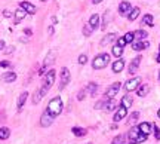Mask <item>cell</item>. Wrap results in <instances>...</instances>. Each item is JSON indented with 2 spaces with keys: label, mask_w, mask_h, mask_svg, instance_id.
<instances>
[{
  "label": "cell",
  "mask_w": 160,
  "mask_h": 144,
  "mask_svg": "<svg viewBox=\"0 0 160 144\" xmlns=\"http://www.w3.org/2000/svg\"><path fill=\"white\" fill-rule=\"evenodd\" d=\"M148 91H150L148 85H139L137 89V95L138 97H145V95L148 94Z\"/></svg>",
  "instance_id": "23"
},
{
  "label": "cell",
  "mask_w": 160,
  "mask_h": 144,
  "mask_svg": "<svg viewBox=\"0 0 160 144\" xmlns=\"http://www.w3.org/2000/svg\"><path fill=\"white\" fill-rule=\"evenodd\" d=\"M2 80H3V82H8V83H12V82L16 80V73H13V71H6V73L2 74Z\"/></svg>",
  "instance_id": "15"
},
{
  "label": "cell",
  "mask_w": 160,
  "mask_h": 144,
  "mask_svg": "<svg viewBox=\"0 0 160 144\" xmlns=\"http://www.w3.org/2000/svg\"><path fill=\"white\" fill-rule=\"evenodd\" d=\"M139 85H141V77H132L125 83V91H127V92L137 91Z\"/></svg>",
  "instance_id": "5"
},
{
  "label": "cell",
  "mask_w": 160,
  "mask_h": 144,
  "mask_svg": "<svg viewBox=\"0 0 160 144\" xmlns=\"http://www.w3.org/2000/svg\"><path fill=\"white\" fill-rule=\"evenodd\" d=\"M27 98H28V92L24 91L23 94L19 95V98H18V111L23 110V107H24V104H25V101H27Z\"/></svg>",
  "instance_id": "20"
},
{
  "label": "cell",
  "mask_w": 160,
  "mask_h": 144,
  "mask_svg": "<svg viewBox=\"0 0 160 144\" xmlns=\"http://www.w3.org/2000/svg\"><path fill=\"white\" fill-rule=\"evenodd\" d=\"M139 134H141V131H139V128H138V126H134V128H130V131L127 132V138H129V141L135 143Z\"/></svg>",
  "instance_id": "12"
},
{
  "label": "cell",
  "mask_w": 160,
  "mask_h": 144,
  "mask_svg": "<svg viewBox=\"0 0 160 144\" xmlns=\"http://www.w3.org/2000/svg\"><path fill=\"white\" fill-rule=\"evenodd\" d=\"M108 63H110V55H108V54H99V55H96L93 58L92 67H93L95 70H101L104 67H107Z\"/></svg>",
  "instance_id": "3"
},
{
  "label": "cell",
  "mask_w": 160,
  "mask_h": 144,
  "mask_svg": "<svg viewBox=\"0 0 160 144\" xmlns=\"http://www.w3.org/2000/svg\"><path fill=\"white\" fill-rule=\"evenodd\" d=\"M25 34H28V36H30V34H31V30H30V28H27V30H25Z\"/></svg>",
  "instance_id": "48"
},
{
  "label": "cell",
  "mask_w": 160,
  "mask_h": 144,
  "mask_svg": "<svg viewBox=\"0 0 160 144\" xmlns=\"http://www.w3.org/2000/svg\"><path fill=\"white\" fill-rule=\"evenodd\" d=\"M111 68H113V71H114V73H120V71L125 68V61H123L122 58H119L117 61L113 63V67H111Z\"/></svg>",
  "instance_id": "17"
},
{
  "label": "cell",
  "mask_w": 160,
  "mask_h": 144,
  "mask_svg": "<svg viewBox=\"0 0 160 144\" xmlns=\"http://www.w3.org/2000/svg\"><path fill=\"white\" fill-rule=\"evenodd\" d=\"M3 49H5V42L0 40V51H3Z\"/></svg>",
  "instance_id": "46"
},
{
  "label": "cell",
  "mask_w": 160,
  "mask_h": 144,
  "mask_svg": "<svg viewBox=\"0 0 160 144\" xmlns=\"http://www.w3.org/2000/svg\"><path fill=\"white\" fill-rule=\"evenodd\" d=\"M138 128H139V131H141L142 134H147V135H148V134L151 132V129H153V125L148 123V122H142V123L138 125Z\"/></svg>",
  "instance_id": "18"
},
{
  "label": "cell",
  "mask_w": 160,
  "mask_h": 144,
  "mask_svg": "<svg viewBox=\"0 0 160 144\" xmlns=\"http://www.w3.org/2000/svg\"><path fill=\"white\" fill-rule=\"evenodd\" d=\"M113 55L117 56V58H120V56L123 55V48L119 46V45H114V46H113Z\"/></svg>",
  "instance_id": "31"
},
{
  "label": "cell",
  "mask_w": 160,
  "mask_h": 144,
  "mask_svg": "<svg viewBox=\"0 0 160 144\" xmlns=\"http://www.w3.org/2000/svg\"><path fill=\"white\" fill-rule=\"evenodd\" d=\"M9 137H11V129L9 128H6V126L0 128V140H8Z\"/></svg>",
  "instance_id": "26"
},
{
  "label": "cell",
  "mask_w": 160,
  "mask_h": 144,
  "mask_svg": "<svg viewBox=\"0 0 160 144\" xmlns=\"http://www.w3.org/2000/svg\"><path fill=\"white\" fill-rule=\"evenodd\" d=\"M19 8L24 9L27 13H30V15H34L36 12H37L36 6L33 5V3H30V2H21V3H19Z\"/></svg>",
  "instance_id": "8"
},
{
  "label": "cell",
  "mask_w": 160,
  "mask_h": 144,
  "mask_svg": "<svg viewBox=\"0 0 160 144\" xmlns=\"http://www.w3.org/2000/svg\"><path fill=\"white\" fill-rule=\"evenodd\" d=\"M138 117H139V113L138 111H134L132 114H130V117H129V122L127 123H135L138 121Z\"/></svg>",
  "instance_id": "37"
},
{
  "label": "cell",
  "mask_w": 160,
  "mask_h": 144,
  "mask_svg": "<svg viewBox=\"0 0 160 144\" xmlns=\"http://www.w3.org/2000/svg\"><path fill=\"white\" fill-rule=\"evenodd\" d=\"M42 94H40V91H36L34 95H33V104H39L40 101H42Z\"/></svg>",
  "instance_id": "33"
},
{
  "label": "cell",
  "mask_w": 160,
  "mask_h": 144,
  "mask_svg": "<svg viewBox=\"0 0 160 144\" xmlns=\"http://www.w3.org/2000/svg\"><path fill=\"white\" fill-rule=\"evenodd\" d=\"M141 59H142V56H141V55H138L137 58H134V59H132V63H130V66H129V74H135V73H137Z\"/></svg>",
  "instance_id": "11"
},
{
  "label": "cell",
  "mask_w": 160,
  "mask_h": 144,
  "mask_svg": "<svg viewBox=\"0 0 160 144\" xmlns=\"http://www.w3.org/2000/svg\"><path fill=\"white\" fill-rule=\"evenodd\" d=\"M120 88H122V83H120V82H116V83H113L110 88L105 91V98H107V100L114 98L116 95H117V92L120 91Z\"/></svg>",
  "instance_id": "4"
},
{
  "label": "cell",
  "mask_w": 160,
  "mask_h": 144,
  "mask_svg": "<svg viewBox=\"0 0 160 144\" xmlns=\"http://www.w3.org/2000/svg\"><path fill=\"white\" fill-rule=\"evenodd\" d=\"M134 37H135V40H145L148 37V33L145 30H137V31H134Z\"/></svg>",
  "instance_id": "22"
},
{
  "label": "cell",
  "mask_w": 160,
  "mask_h": 144,
  "mask_svg": "<svg viewBox=\"0 0 160 144\" xmlns=\"http://www.w3.org/2000/svg\"><path fill=\"white\" fill-rule=\"evenodd\" d=\"M147 138H148V135H147V134H142V132H141L139 135H138V138H137V141H135V144L144 143V141H145Z\"/></svg>",
  "instance_id": "36"
},
{
  "label": "cell",
  "mask_w": 160,
  "mask_h": 144,
  "mask_svg": "<svg viewBox=\"0 0 160 144\" xmlns=\"http://www.w3.org/2000/svg\"><path fill=\"white\" fill-rule=\"evenodd\" d=\"M111 144H125V135H117V137H114Z\"/></svg>",
  "instance_id": "34"
},
{
  "label": "cell",
  "mask_w": 160,
  "mask_h": 144,
  "mask_svg": "<svg viewBox=\"0 0 160 144\" xmlns=\"http://www.w3.org/2000/svg\"><path fill=\"white\" fill-rule=\"evenodd\" d=\"M139 13H141V9H139V8H134L132 11L129 12V15H127L129 21H135L138 16H139Z\"/></svg>",
  "instance_id": "25"
},
{
  "label": "cell",
  "mask_w": 160,
  "mask_h": 144,
  "mask_svg": "<svg viewBox=\"0 0 160 144\" xmlns=\"http://www.w3.org/2000/svg\"><path fill=\"white\" fill-rule=\"evenodd\" d=\"M3 15H5L6 18H12V16H13V15H12L9 11H3Z\"/></svg>",
  "instance_id": "45"
},
{
  "label": "cell",
  "mask_w": 160,
  "mask_h": 144,
  "mask_svg": "<svg viewBox=\"0 0 160 144\" xmlns=\"http://www.w3.org/2000/svg\"><path fill=\"white\" fill-rule=\"evenodd\" d=\"M71 132L74 134L76 137H85V135H86V132H88V131H86L85 128H79V126H74V128L71 129Z\"/></svg>",
  "instance_id": "27"
},
{
  "label": "cell",
  "mask_w": 160,
  "mask_h": 144,
  "mask_svg": "<svg viewBox=\"0 0 160 144\" xmlns=\"http://www.w3.org/2000/svg\"><path fill=\"white\" fill-rule=\"evenodd\" d=\"M134 104V98L130 97V95H125L122 101H120V106H123L125 109H130V106Z\"/></svg>",
  "instance_id": "19"
},
{
  "label": "cell",
  "mask_w": 160,
  "mask_h": 144,
  "mask_svg": "<svg viewBox=\"0 0 160 144\" xmlns=\"http://www.w3.org/2000/svg\"><path fill=\"white\" fill-rule=\"evenodd\" d=\"M114 40H117V34H116V33L107 34V36H105V37L103 39V40H101V46H107V45L113 43Z\"/></svg>",
  "instance_id": "16"
},
{
  "label": "cell",
  "mask_w": 160,
  "mask_h": 144,
  "mask_svg": "<svg viewBox=\"0 0 160 144\" xmlns=\"http://www.w3.org/2000/svg\"><path fill=\"white\" fill-rule=\"evenodd\" d=\"M40 2H46V0H40Z\"/></svg>",
  "instance_id": "53"
},
{
  "label": "cell",
  "mask_w": 160,
  "mask_h": 144,
  "mask_svg": "<svg viewBox=\"0 0 160 144\" xmlns=\"http://www.w3.org/2000/svg\"><path fill=\"white\" fill-rule=\"evenodd\" d=\"M159 80H160V71H159Z\"/></svg>",
  "instance_id": "52"
},
{
  "label": "cell",
  "mask_w": 160,
  "mask_h": 144,
  "mask_svg": "<svg viewBox=\"0 0 160 144\" xmlns=\"http://www.w3.org/2000/svg\"><path fill=\"white\" fill-rule=\"evenodd\" d=\"M126 114H127V109H125L123 106H120L119 109H117V111L114 113V117H113V121L114 122H120L122 119H125Z\"/></svg>",
  "instance_id": "9"
},
{
  "label": "cell",
  "mask_w": 160,
  "mask_h": 144,
  "mask_svg": "<svg viewBox=\"0 0 160 144\" xmlns=\"http://www.w3.org/2000/svg\"><path fill=\"white\" fill-rule=\"evenodd\" d=\"M142 24L144 25H148V27H153L154 25V20H153V15H150V13H147L144 18H142Z\"/></svg>",
  "instance_id": "30"
},
{
  "label": "cell",
  "mask_w": 160,
  "mask_h": 144,
  "mask_svg": "<svg viewBox=\"0 0 160 144\" xmlns=\"http://www.w3.org/2000/svg\"><path fill=\"white\" fill-rule=\"evenodd\" d=\"M116 106H117V103L114 101V98L107 100L105 101V106H104V110L105 111H113V110H116Z\"/></svg>",
  "instance_id": "24"
},
{
  "label": "cell",
  "mask_w": 160,
  "mask_h": 144,
  "mask_svg": "<svg viewBox=\"0 0 160 144\" xmlns=\"http://www.w3.org/2000/svg\"><path fill=\"white\" fill-rule=\"evenodd\" d=\"M86 91L89 92V95L95 97V94H96V91H98V85H96V83H93V82H91V83L86 86Z\"/></svg>",
  "instance_id": "28"
},
{
  "label": "cell",
  "mask_w": 160,
  "mask_h": 144,
  "mask_svg": "<svg viewBox=\"0 0 160 144\" xmlns=\"http://www.w3.org/2000/svg\"><path fill=\"white\" fill-rule=\"evenodd\" d=\"M153 129H154V137H156V140H160V128L157 125H154Z\"/></svg>",
  "instance_id": "41"
},
{
  "label": "cell",
  "mask_w": 160,
  "mask_h": 144,
  "mask_svg": "<svg viewBox=\"0 0 160 144\" xmlns=\"http://www.w3.org/2000/svg\"><path fill=\"white\" fill-rule=\"evenodd\" d=\"M156 59H157V63H160V46H159V55H157V58H156Z\"/></svg>",
  "instance_id": "47"
},
{
  "label": "cell",
  "mask_w": 160,
  "mask_h": 144,
  "mask_svg": "<svg viewBox=\"0 0 160 144\" xmlns=\"http://www.w3.org/2000/svg\"><path fill=\"white\" fill-rule=\"evenodd\" d=\"M55 76H57L55 70H49V71H47L45 80H43V85H42V88L39 89L40 94H42V97H45L46 94L49 92V89L52 88V85H54V82H55Z\"/></svg>",
  "instance_id": "2"
},
{
  "label": "cell",
  "mask_w": 160,
  "mask_h": 144,
  "mask_svg": "<svg viewBox=\"0 0 160 144\" xmlns=\"http://www.w3.org/2000/svg\"><path fill=\"white\" fill-rule=\"evenodd\" d=\"M88 144H92V143H88Z\"/></svg>",
  "instance_id": "54"
},
{
  "label": "cell",
  "mask_w": 160,
  "mask_h": 144,
  "mask_svg": "<svg viewBox=\"0 0 160 144\" xmlns=\"http://www.w3.org/2000/svg\"><path fill=\"white\" fill-rule=\"evenodd\" d=\"M92 2H93V3H95V5H98V3H101V2H103V0H92Z\"/></svg>",
  "instance_id": "49"
},
{
  "label": "cell",
  "mask_w": 160,
  "mask_h": 144,
  "mask_svg": "<svg viewBox=\"0 0 160 144\" xmlns=\"http://www.w3.org/2000/svg\"><path fill=\"white\" fill-rule=\"evenodd\" d=\"M125 144H135V143H132V141H129V143H125Z\"/></svg>",
  "instance_id": "51"
},
{
  "label": "cell",
  "mask_w": 160,
  "mask_h": 144,
  "mask_svg": "<svg viewBox=\"0 0 160 144\" xmlns=\"http://www.w3.org/2000/svg\"><path fill=\"white\" fill-rule=\"evenodd\" d=\"M88 63V56L85 55V54H82V55L79 56V64H82V66H85Z\"/></svg>",
  "instance_id": "40"
},
{
  "label": "cell",
  "mask_w": 160,
  "mask_h": 144,
  "mask_svg": "<svg viewBox=\"0 0 160 144\" xmlns=\"http://www.w3.org/2000/svg\"><path fill=\"white\" fill-rule=\"evenodd\" d=\"M130 3L129 2H122L120 5H119V13L120 15H127L129 12H130Z\"/></svg>",
  "instance_id": "13"
},
{
  "label": "cell",
  "mask_w": 160,
  "mask_h": 144,
  "mask_svg": "<svg viewBox=\"0 0 160 144\" xmlns=\"http://www.w3.org/2000/svg\"><path fill=\"white\" fill-rule=\"evenodd\" d=\"M62 107H64V104H62V100L59 98V97H55V98H52V100L49 101V104H47V109L46 110L49 111L54 117H57L61 114V111H62Z\"/></svg>",
  "instance_id": "1"
},
{
  "label": "cell",
  "mask_w": 160,
  "mask_h": 144,
  "mask_svg": "<svg viewBox=\"0 0 160 144\" xmlns=\"http://www.w3.org/2000/svg\"><path fill=\"white\" fill-rule=\"evenodd\" d=\"M148 46H150V42H147V40H134L132 42L134 51H142V49H147Z\"/></svg>",
  "instance_id": "10"
},
{
  "label": "cell",
  "mask_w": 160,
  "mask_h": 144,
  "mask_svg": "<svg viewBox=\"0 0 160 144\" xmlns=\"http://www.w3.org/2000/svg\"><path fill=\"white\" fill-rule=\"evenodd\" d=\"M105 101H107V98H104V100H101V101H98V103L95 104V109H96V110H99V109H104V106H105Z\"/></svg>",
  "instance_id": "39"
},
{
  "label": "cell",
  "mask_w": 160,
  "mask_h": 144,
  "mask_svg": "<svg viewBox=\"0 0 160 144\" xmlns=\"http://www.w3.org/2000/svg\"><path fill=\"white\" fill-rule=\"evenodd\" d=\"M54 61H55V52H49V55L45 58V64H43V67L47 68V66L54 64Z\"/></svg>",
  "instance_id": "29"
},
{
  "label": "cell",
  "mask_w": 160,
  "mask_h": 144,
  "mask_svg": "<svg viewBox=\"0 0 160 144\" xmlns=\"http://www.w3.org/2000/svg\"><path fill=\"white\" fill-rule=\"evenodd\" d=\"M157 116H159V117H160V109H159V111H157Z\"/></svg>",
  "instance_id": "50"
},
{
  "label": "cell",
  "mask_w": 160,
  "mask_h": 144,
  "mask_svg": "<svg viewBox=\"0 0 160 144\" xmlns=\"http://www.w3.org/2000/svg\"><path fill=\"white\" fill-rule=\"evenodd\" d=\"M0 67L8 68V67H11V63H9V61H0Z\"/></svg>",
  "instance_id": "44"
},
{
  "label": "cell",
  "mask_w": 160,
  "mask_h": 144,
  "mask_svg": "<svg viewBox=\"0 0 160 144\" xmlns=\"http://www.w3.org/2000/svg\"><path fill=\"white\" fill-rule=\"evenodd\" d=\"M86 92H88V91H86V88H85V89H80L79 94H77V100H79V101L85 100V97H86Z\"/></svg>",
  "instance_id": "38"
},
{
  "label": "cell",
  "mask_w": 160,
  "mask_h": 144,
  "mask_svg": "<svg viewBox=\"0 0 160 144\" xmlns=\"http://www.w3.org/2000/svg\"><path fill=\"white\" fill-rule=\"evenodd\" d=\"M25 16H27V12L24 11V9H21V8H19V9H16V11H15V13H13V18H15V24H19V22L23 21Z\"/></svg>",
  "instance_id": "14"
},
{
  "label": "cell",
  "mask_w": 160,
  "mask_h": 144,
  "mask_svg": "<svg viewBox=\"0 0 160 144\" xmlns=\"http://www.w3.org/2000/svg\"><path fill=\"white\" fill-rule=\"evenodd\" d=\"M13 51H15V48H13V46H8V48H5V51H3V52H5V54H12Z\"/></svg>",
  "instance_id": "43"
},
{
  "label": "cell",
  "mask_w": 160,
  "mask_h": 144,
  "mask_svg": "<svg viewBox=\"0 0 160 144\" xmlns=\"http://www.w3.org/2000/svg\"><path fill=\"white\" fill-rule=\"evenodd\" d=\"M89 25H91L93 30L99 27V15L98 13H93L91 18H89Z\"/></svg>",
  "instance_id": "21"
},
{
  "label": "cell",
  "mask_w": 160,
  "mask_h": 144,
  "mask_svg": "<svg viewBox=\"0 0 160 144\" xmlns=\"http://www.w3.org/2000/svg\"><path fill=\"white\" fill-rule=\"evenodd\" d=\"M54 116L49 113V111L46 110L43 114H42V117H40V126H43V128H47V126H50L52 122H54Z\"/></svg>",
  "instance_id": "7"
},
{
  "label": "cell",
  "mask_w": 160,
  "mask_h": 144,
  "mask_svg": "<svg viewBox=\"0 0 160 144\" xmlns=\"http://www.w3.org/2000/svg\"><path fill=\"white\" fill-rule=\"evenodd\" d=\"M92 31H93V28H92L91 25H89V22L83 25V34H85L86 37H88V36H91V34H92Z\"/></svg>",
  "instance_id": "32"
},
{
  "label": "cell",
  "mask_w": 160,
  "mask_h": 144,
  "mask_svg": "<svg viewBox=\"0 0 160 144\" xmlns=\"http://www.w3.org/2000/svg\"><path fill=\"white\" fill-rule=\"evenodd\" d=\"M123 37H125L126 43H132V42L135 40V37H134V31H129V33H126Z\"/></svg>",
  "instance_id": "35"
},
{
  "label": "cell",
  "mask_w": 160,
  "mask_h": 144,
  "mask_svg": "<svg viewBox=\"0 0 160 144\" xmlns=\"http://www.w3.org/2000/svg\"><path fill=\"white\" fill-rule=\"evenodd\" d=\"M70 82V71L67 67H64L62 70H61V83H59V91H62V89L65 88L67 85H68Z\"/></svg>",
  "instance_id": "6"
},
{
  "label": "cell",
  "mask_w": 160,
  "mask_h": 144,
  "mask_svg": "<svg viewBox=\"0 0 160 144\" xmlns=\"http://www.w3.org/2000/svg\"><path fill=\"white\" fill-rule=\"evenodd\" d=\"M117 45H119V46H122V48H125L126 45V40H125V37H119V39H117Z\"/></svg>",
  "instance_id": "42"
}]
</instances>
